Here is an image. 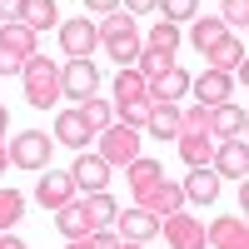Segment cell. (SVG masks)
Returning a JSON list of instances; mask_svg holds the SVG:
<instances>
[{
	"instance_id": "15",
	"label": "cell",
	"mask_w": 249,
	"mask_h": 249,
	"mask_svg": "<svg viewBox=\"0 0 249 249\" xmlns=\"http://www.w3.org/2000/svg\"><path fill=\"white\" fill-rule=\"evenodd\" d=\"M70 179H75V190L100 195V190H110V164L100 160V155H80V160H75V170H70Z\"/></svg>"
},
{
	"instance_id": "16",
	"label": "cell",
	"mask_w": 249,
	"mask_h": 249,
	"mask_svg": "<svg viewBox=\"0 0 249 249\" xmlns=\"http://www.w3.org/2000/svg\"><path fill=\"white\" fill-rule=\"evenodd\" d=\"M175 144H179V160L190 164V170H204L210 155H214V135H210V130H179Z\"/></svg>"
},
{
	"instance_id": "37",
	"label": "cell",
	"mask_w": 249,
	"mask_h": 249,
	"mask_svg": "<svg viewBox=\"0 0 249 249\" xmlns=\"http://www.w3.org/2000/svg\"><path fill=\"white\" fill-rule=\"evenodd\" d=\"M20 70H25V55H15V50L0 45V75H20Z\"/></svg>"
},
{
	"instance_id": "33",
	"label": "cell",
	"mask_w": 249,
	"mask_h": 249,
	"mask_svg": "<svg viewBox=\"0 0 249 249\" xmlns=\"http://www.w3.org/2000/svg\"><path fill=\"white\" fill-rule=\"evenodd\" d=\"M144 120H150V105H115V124H124V130L144 135Z\"/></svg>"
},
{
	"instance_id": "8",
	"label": "cell",
	"mask_w": 249,
	"mask_h": 249,
	"mask_svg": "<svg viewBox=\"0 0 249 249\" xmlns=\"http://www.w3.org/2000/svg\"><path fill=\"white\" fill-rule=\"evenodd\" d=\"M210 170H214L219 179H249V135H244V140H224V144H214Z\"/></svg>"
},
{
	"instance_id": "3",
	"label": "cell",
	"mask_w": 249,
	"mask_h": 249,
	"mask_svg": "<svg viewBox=\"0 0 249 249\" xmlns=\"http://www.w3.org/2000/svg\"><path fill=\"white\" fill-rule=\"evenodd\" d=\"M55 155V140L45 130H25V135H15L5 144V160H10V170H45Z\"/></svg>"
},
{
	"instance_id": "30",
	"label": "cell",
	"mask_w": 249,
	"mask_h": 249,
	"mask_svg": "<svg viewBox=\"0 0 249 249\" xmlns=\"http://www.w3.org/2000/svg\"><path fill=\"white\" fill-rule=\"evenodd\" d=\"M20 219H25V195L20 190H0V234L15 230Z\"/></svg>"
},
{
	"instance_id": "42",
	"label": "cell",
	"mask_w": 249,
	"mask_h": 249,
	"mask_svg": "<svg viewBox=\"0 0 249 249\" xmlns=\"http://www.w3.org/2000/svg\"><path fill=\"white\" fill-rule=\"evenodd\" d=\"M90 5H100V10H115V0H90Z\"/></svg>"
},
{
	"instance_id": "41",
	"label": "cell",
	"mask_w": 249,
	"mask_h": 249,
	"mask_svg": "<svg viewBox=\"0 0 249 249\" xmlns=\"http://www.w3.org/2000/svg\"><path fill=\"white\" fill-rule=\"evenodd\" d=\"M124 10H130V15H135V10H144V0H124Z\"/></svg>"
},
{
	"instance_id": "18",
	"label": "cell",
	"mask_w": 249,
	"mask_h": 249,
	"mask_svg": "<svg viewBox=\"0 0 249 249\" xmlns=\"http://www.w3.org/2000/svg\"><path fill=\"white\" fill-rule=\"evenodd\" d=\"M124 175H130V195H135V204L155 190V184L164 179V170H160V160H150V155H135L130 164H124Z\"/></svg>"
},
{
	"instance_id": "38",
	"label": "cell",
	"mask_w": 249,
	"mask_h": 249,
	"mask_svg": "<svg viewBox=\"0 0 249 249\" xmlns=\"http://www.w3.org/2000/svg\"><path fill=\"white\" fill-rule=\"evenodd\" d=\"M5 130H10V115H5V105H0V160H5ZM10 164V160H5Z\"/></svg>"
},
{
	"instance_id": "32",
	"label": "cell",
	"mask_w": 249,
	"mask_h": 249,
	"mask_svg": "<svg viewBox=\"0 0 249 249\" xmlns=\"http://www.w3.org/2000/svg\"><path fill=\"white\" fill-rule=\"evenodd\" d=\"M110 60H115V65L124 70V65H135V60H140V35H124V40H110Z\"/></svg>"
},
{
	"instance_id": "27",
	"label": "cell",
	"mask_w": 249,
	"mask_h": 249,
	"mask_svg": "<svg viewBox=\"0 0 249 249\" xmlns=\"http://www.w3.org/2000/svg\"><path fill=\"white\" fill-rule=\"evenodd\" d=\"M80 120H85L90 124V130L100 135V130H110V124H115V105H110V100H100V95H90V100H80Z\"/></svg>"
},
{
	"instance_id": "11",
	"label": "cell",
	"mask_w": 249,
	"mask_h": 249,
	"mask_svg": "<svg viewBox=\"0 0 249 249\" xmlns=\"http://www.w3.org/2000/svg\"><path fill=\"white\" fill-rule=\"evenodd\" d=\"M75 199V179L70 170H45L35 184V204H45V210H60V204H70Z\"/></svg>"
},
{
	"instance_id": "28",
	"label": "cell",
	"mask_w": 249,
	"mask_h": 249,
	"mask_svg": "<svg viewBox=\"0 0 249 249\" xmlns=\"http://www.w3.org/2000/svg\"><path fill=\"white\" fill-rule=\"evenodd\" d=\"M0 45H5V50H15V55H40L35 50V30L30 25H20V20H10V25H0Z\"/></svg>"
},
{
	"instance_id": "10",
	"label": "cell",
	"mask_w": 249,
	"mask_h": 249,
	"mask_svg": "<svg viewBox=\"0 0 249 249\" xmlns=\"http://www.w3.org/2000/svg\"><path fill=\"white\" fill-rule=\"evenodd\" d=\"M204 244H214V249H249V219L244 214H219L214 224H204Z\"/></svg>"
},
{
	"instance_id": "7",
	"label": "cell",
	"mask_w": 249,
	"mask_h": 249,
	"mask_svg": "<svg viewBox=\"0 0 249 249\" xmlns=\"http://www.w3.org/2000/svg\"><path fill=\"white\" fill-rule=\"evenodd\" d=\"M60 95H70L75 105H80V100H90V95H100V70H95V60H65V70H60Z\"/></svg>"
},
{
	"instance_id": "43",
	"label": "cell",
	"mask_w": 249,
	"mask_h": 249,
	"mask_svg": "<svg viewBox=\"0 0 249 249\" xmlns=\"http://www.w3.org/2000/svg\"><path fill=\"white\" fill-rule=\"evenodd\" d=\"M0 170H10V164H5V160H0Z\"/></svg>"
},
{
	"instance_id": "39",
	"label": "cell",
	"mask_w": 249,
	"mask_h": 249,
	"mask_svg": "<svg viewBox=\"0 0 249 249\" xmlns=\"http://www.w3.org/2000/svg\"><path fill=\"white\" fill-rule=\"evenodd\" d=\"M0 249H30V244H25V239H15V234L5 230V234H0Z\"/></svg>"
},
{
	"instance_id": "23",
	"label": "cell",
	"mask_w": 249,
	"mask_h": 249,
	"mask_svg": "<svg viewBox=\"0 0 249 249\" xmlns=\"http://www.w3.org/2000/svg\"><path fill=\"white\" fill-rule=\"evenodd\" d=\"M179 105H150V120H144V135H155V140H175L179 135Z\"/></svg>"
},
{
	"instance_id": "36",
	"label": "cell",
	"mask_w": 249,
	"mask_h": 249,
	"mask_svg": "<svg viewBox=\"0 0 249 249\" xmlns=\"http://www.w3.org/2000/svg\"><path fill=\"white\" fill-rule=\"evenodd\" d=\"M115 244V230H95V234H80V239H70L65 249H110Z\"/></svg>"
},
{
	"instance_id": "22",
	"label": "cell",
	"mask_w": 249,
	"mask_h": 249,
	"mask_svg": "<svg viewBox=\"0 0 249 249\" xmlns=\"http://www.w3.org/2000/svg\"><path fill=\"white\" fill-rule=\"evenodd\" d=\"M204 60H210V70L234 75V70L244 65V40H239V35H224V40H219V45H214L210 55H204Z\"/></svg>"
},
{
	"instance_id": "21",
	"label": "cell",
	"mask_w": 249,
	"mask_h": 249,
	"mask_svg": "<svg viewBox=\"0 0 249 249\" xmlns=\"http://www.w3.org/2000/svg\"><path fill=\"white\" fill-rule=\"evenodd\" d=\"M50 140L70 144V150H85V144L95 140V130L80 120V110H65V115H55V135H50Z\"/></svg>"
},
{
	"instance_id": "24",
	"label": "cell",
	"mask_w": 249,
	"mask_h": 249,
	"mask_svg": "<svg viewBox=\"0 0 249 249\" xmlns=\"http://www.w3.org/2000/svg\"><path fill=\"white\" fill-rule=\"evenodd\" d=\"M224 35H230V25H224L219 15H199V20H195V30H190V40H195V50H199V55H210Z\"/></svg>"
},
{
	"instance_id": "20",
	"label": "cell",
	"mask_w": 249,
	"mask_h": 249,
	"mask_svg": "<svg viewBox=\"0 0 249 249\" xmlns=\"http://www.w3.org/2000/svg\"><path fill=\"white\" fill-rule=\"evenodd\" d=\"M179 190H184V204H190V199H195V204H214V199H219V175L210 170V164H204V170H190Z\"/></svg>"
},
{
	"instance_id": "31",
	"label": "cell",
	"mask_w": 249,
	"mask_h": 249,
	"mask_svg": "<svg viewBox=\"0 0 249 249\" xmlns=\"http://www.w3.org/2000/svg\"><path fill=\"white\" fill-rule=\"evenodd\" d=\"M170 65H175V55H164V50H144V45H140V60H135V70H140L144 80H155V75H164Z\"/></svg>"
},
{
	"instance_id": "34",
	"label": "cell",
	"mask_w": 249,
	"mask_h": 249,
	"mask_svg": "<svg viewBox=\"0 0 249 249\" xmlns=\"http://www.w3.org/2000/svg\"><path fill=\"white\" fill-rule=\"evenodd\" d=\"M160 20H170V25L195 20V0H160Z\"/></svg>"
},
{
	"instance_id": "19",
	"label": "cell",
	"mask_w": 249,
	"mask_h": 249,
	"mask_svg": "<svg viewBox=\"0 0 249 249\" xmlns=\"http://www.w3.org/2000/svg\"><path fill=\"white\" fill-rule=\"evenodd\" d=\"M140 210H150L155 219H164V214H179V210H184V190H179V184H170V179H160L155 190L140 199Z\"/></svg>"
},
{
	"instance_id": "29",
	"label": "cell",
	"mask_w": 249,
	"mask_h": 249,
	"mask_svg": "<svg viewBox=\"0 0 249 249\" xmlns=\"http://www.w3.org/2000/svg\"><path fill=\"white\" fill-rule=\"evenodd\" d=\"M144 50H164V55H175L179 50V25H170V20H155V30L140 40Z\"/></svg>"
},
{
	"instance_id": "25",
	"label": "cell",
	"mask_w": 249,
	"mask_h": 249,
	"mask_svg": "<svg viewBox=\"0 0 249 249\" xmlns=\"http://www.w3.org/2000/svg\"><path fill=\"white\" fill-rule=\"evenodd\" d=\"M95 35H100V45H110V40L140 35V30H135V15L130 10H105V20H95Z\"/></svg>"
},
{
	"instance_id": "9",
	"label": "cell",
	"mask_w": 249,
	"mask_h": 249,
	"mask_svg": "<svg viewBox=\"0 0 249 249\" xmlns=\"http://www.w3.org/2000/svg\"><path fill=\"white\" fill-rule=\"evenodd\" d=\"M105 164H130L140 155V130H124V124H110L100 130V150H95Z\"/></svg>"
},
{
	"instance_id": "40",
	"label": "cell",
	"mask_w": 249,
	"mask_h": 249,
	"mask_svg": "<svg viewBox=\"0 0 249 249\" xmlns=\"http://www.w3.org/2000/svg\"><path fill=\"white\" fill-rule=\"evenodd\" d=\"M110 249H144V244H135V239H115Z\"/></svg>"
},
{
	"instance_id": "2",
	"label": "cell",
	"mask_w": 249,
	"mask_h": 249,
	"mask_svg": "<svg viewBox=\"0 0 249 249\" xmlns=\"http://www.w3.org/2000/svg\"><path fill=\"white\" fill-rule=\"evenodd\" d=\"M20 80H25V100L35 110H55L60 105V65L45 55H30L25 70H20Z\"/></svg>"
},
{
	"instance_id": "5",
	"label": "cell",
	"mask_w": 249,
	"mask_h": 249,
	"mask_svg": "<svg viewBox=\"0 0 249 249\" xmlns=\"http://www.w3.org/2000/svg\"><path fill=\"white\" fill-rule=\"evenodd\" d=\"M60 50H65V60H90L95 45H100V35H95V20L85 15H75V20H60Z\"/></svg>"
},
{
	"instance_id": "1",
	"label": "cell",
	"mask_w": 249,
	"mask_h": 249,
	"mask_svg": "<svg viewBox=\"0 0 249 249\" xmlns=\"http://www.w3.org/2000/svg\"><path fill=\"white\" fill-rule=\"evenodd\" d=\"M115 199L100 190V195H85V199H70V204H60L55 210V230L65 234V239H80V234H95V230H110L115 224Z\"/></svg>"
},
{
	"instance_id": "13",
	"label": "cell",
	"mask_w": 249,
	"mask_h": 249,
	"mask_svg": "<svg viewBox=\"0 0 249 249\" xmlns=\"http://www.w3.org/2000/svg\"><path fill=\"white\" fill-rule=\"evenodd\" d=\"M184 95H190V70H179V65L150 80V105H179Z\"/></svg>"
},
{
	"instance_id": "6",
	"label": "cell",
	"mask_w": 249,
	"mask_h": 249,
	"mask_svg": "<svg viewBox=\"0 0 249 249\" xmlns=\"http://www.w3.org/2000/svg\"><path fill=\"white\" fill-rule=\"evenodd\" d=\"M190 95H195V105H204V110H214V105H230V100H234V75H224V70L190 75Z\"/></svg>"
},
{
	"instance_id": "26",
	"label": "cell",
	"mask_w": 249,
	"mask_h": 249,
	"mask_svg": "<svg viewBox=\"0 0 249 249\" xmlns=\"http://www.w3.org/2000/svg\"><path fill=\"white\" fill-rule=\"evenodd\" d=\"M20 25H30L35 35H40V30H55V25H60L55 0H25V10H20Z\"/></svg>"
},
{
	"instance_id": "4",
	"label": "cell",
	"mask_w": 249,
	"mask_h": 249,
	"mask_svg": "<svg viewBox=\"0 0 249 249\" xmlns=\"http://www.w3.org/2000/svg\"><path fill=\"white\" fill-rule=\"evenodd\" d=\"M160 239L170 244V249H210V244H204V224H199L190 210L164 214V219H160Z\"/></svg>"
},
{
	"instance_id": "14",
	"label": "cell",
	"mask_w": 249,
	"mask_h": 249,
	"mask_svg": "<svg viewBox=\"0 0 249 249\" xmlns=\"http://www.w3.org/2000/svg\"><path fill=\"white\" fill-rule=\"evenodd\" d=\"M210 135L214 140H244L249 135V115H244V105H214L210 110Z\"/></svg>"
},
{
	"instance_id": "12",
	"label": "cell",
	"mask_w": 249,
	"mask_h": 249,
	"mask_svg": "<svg viewBox=\"0 0 249 249\" xmlns=\"http://www.w3.org/2000/svg\"><path fill=\"white\" fill-rule=\"evenodd\" d=\"M115 230H120V239L150 244V239L160 234V219H155L150 210H140V204H130V210H120V214H115Z\"/></svg>"
},
{
	"instance_id": "35",
	"label": "cell",
	"mask_w": 249,
	"mask_h": 249,
	"mask_svg": "<svg viewBox=\"0 0 249 249\" xmlns=\"http://www.w3.org/2000/svg\"><path fill=\"white\" fill-rule=\"evenodd\" d=\"M219 20L234 25V30H244L249 25V0H219Z\"/></svg>"
},
{
	"instance_id": "17",
	"label": "cell",
	"mask_w": 249,
	"mask_h": 249,
	"mask_svg": "<svg viewBox=\"0 0 249 249\" xmlns=\"http://www.w3.org/2000/svg\"><path fill=\"white\" fill-rule=\"evenodd\" d=\"M110 105H150V80H144L135 65L115 70V100Z\"/></svg>"
}]
</instances>
